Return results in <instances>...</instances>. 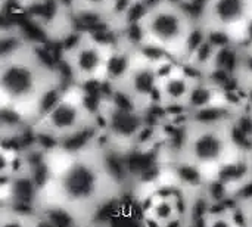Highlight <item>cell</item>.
Masks as SVG:
<instances>
[{
  "label": "cell",
  "mask_w": 252,
  "mask_h": 227,
  "mask_svg": "<svg viewBox=\"0 0 252 227\" xmlns=\"http://www.w3.org/2000/svg\"><path fill=\"white\" fill-rule=\"evenodd\" d=\"M196 80L189 77L179 64V68L162 75L159 84V95H158V105L164 109L165 114L186 111L185 105L190 89ZM189 114V112H188Z\"/></svg>",
  "instance_id": "cell-10"
},
{
  "label": "cell",
  "mask_w": 252,
  "mask_h": 227,
  "mask_svg": "<svg viewBox=\"0 0 252 227\" xmlns=\"http://www.w3.org/2000/svg\"><path fill=\"white\" fill-rule=\"evenodd\" d=\"M56 84L53 72L24 44L0 56V99L13 109L34 105Z\"/></svg>",
  "instance_id": "cell-1"
},
{
  "label": "cell",
  "mask_w": 252,
  "mask_h": 227,
  "mask_svg": "<svg viewBox=\"0 0 252 227\" xmlns=\"http://www.w3.org/2000/svg\"><path fill=\"white\" fill-rule=\"evenodd\" d=\"M229 124L211 126L188 121L180 151L173 161L190 164L199 168L202 174L205 170H213L217 174L223 164H226L235 155L241 154L232 143Z\"/></svg>",
  "instance_id": "cell-2"
},
{
  "label": "cell",
  "mask_w": 252,
  "mask_h": 227,
  "mask_svg": "<svg viewBox=\"0 0 252 227\" xmlns=\"http://www.w3.org/2000/svg\"><path fill=\"white\" fill-rule=\"evenodd\" d=\"M24 6L30 18L46 32L63 31L72 13L65 0H24Z\"/></svg>",
  "instance_id": "cell-11"
},
{
  "label": "cell",
  "mask_w": 252,
  "mask_h": 227,
  "mask_svg": "<svg viewBox=\"0 0 252 227\" xmlns=\"http://www.w3.org/2000/svg\"><path fill=\"white\" fill-rule=\"evenodd\" d=\"M239 77L245 83H251L252 81V47H245V50H244Z\"/></svg>",
  "instance_id": "cell-18"
},
{
  "label": "cell",
  "mask_w": 252,
  "mask_h": 227,
  "mask_svg": "<svg viewBox=\"0 0 252 227\" xmlns=\"http://www.w3.org/2000/svg\"><path fill=\"white\" fill-rule=\"evenodd\" d=\"M161 74L157 64H151L137 56L136 64L124 78V81L112 89L123 90L137 106L148 109L158 105Z\"/></svg>",
  "instance_id": "cell-7"
},
{
  "label": "cell",
  "mask_w": 252,
  "mask_h": 227,
  "mask_svg": "<svg viewBox=\"0 0 252 227\" xmlns=\"http://www.w3.org/2000/svg\"><path fill=\"white\" fill-rule=\"evenodd\" d=\"M185 211V192L179 189L158 192L151 196L145 211V220L151 227H182Z\"/></svg>",
  "instance_id": "cell-8"
},
{
  "label": "cell",
  "mask_w": 252,
  "mask_h": 227,
  "mask_svg": "<svg viewBox=\"0 0 252 227\" xmlns=\"http://www.w3.org/2000/svg\"><path fill=\"white\" fill-rule=\"evenodd\" d=\"M90 126H93V118L87 106L65 93H62L35 120L37 134L55 140L58 146L63 139Z\"/></svg>",
  "instance_id": "cell-5"
},
{
  "label": "cell",
  "mask_w": 252,
  "mask_h": 227,
  "mask_svg": "<svg viewBox=\"0 0 252 227\" xmlns=\"http://www.w3.org/2000/svg\"><path fill=\"white\" fill-rule=\"evenodd\" d=\"M252 15V0H210L205 22L233 31L236 35Z\"/></svg>",
  "instance_id": "cell-9"
},
{
  "label": "cell",
  "mask_w": 252,
  "mask_h": 227,
  "mask_svg": "<svg viewBox=\"0 0 252 227\" xmlns=\"http://www.w3.org/2000/svg\"><path fill=\"white\" fill-rule=\"evenodd\" d=\"M244 50H245V47L241 44L239 40H236V41H233L224 47L217 49L210 68H217V69L224 71L227 74L239 75L242 58H244Z\"/></svg>",
  "instance_id": "cell-13"
},
{
  "label": "cell",
  "mask_w": 252,
  "mask_h": 227,
  "mask_svg": "<svg viewBox=\"0 0 252 227\" xmlns=\"http://www.w3.org/2000/svg\"><path fill=\"white\" fill-rule=\"evenodd\" d=\"M201 227H241V223L235 207H224L221 202L219 210H216V205H213Z\"/></svg>",
  "instance_id": "cell-15"
},
{
  "label": "cell",
  "mask_w": 252,
  "mask_h": 227,
  "mask_svg": "<svg viewBox=\"0 0 252 227\" xmlns=\"http://www.w3.org/2000/svg\"><path fill=\"white\" fill-rule=\"evenodd\" d=\"M143 43L157 46L179 59L183 41L192 25L180 4L161 0L146 6V10L137 22Z\"/></svg>",
  "instance_id": "cell-4"
},
{
  "label": "cell",
  "mask_w": 252,
  "mask_h": 227,
  "mask_svg": "<svg viewBox=\"0 0 252 227\" xmlns=\"http://www.w3.org/2000/svg\"><path fill=\"white\" fill-rule=\"evenodd\" d=\"M34 223L35 220L32 222L30 216L16 213L13 210L3 211L0 216V227H34Z\"/></svg>",
  "instance_id": "cell-16"
},
{
  "label": "cell",
  "mask_w": 252,
  "mask_h": 227,
  "mask_svg": "<svg viewBox=\"0 0 252 227\" xmlns=\"http://www.w3.org/2000/svg\"><path fill=\"white\" fill-rule=\"evenodd\" d=\"M7 1H9V0H0V10H1L3 7H4V4H6Z\"/></svg>",
  "instance_id": "cell-20"
},
{
  "label": "cell",
  "mask_w": 252,
  "mask_h": 227,
  "mask_svg": "<svg viewBox=\"0 0 252 227\" xmlns=\"http://www.w3.org/2000/svg\"><path fill=\"white\" fill-rule=\"evenodd\" d=\"M106 180L99 157H90L87 152L74 155L58 180L63 205L71 210L96 205L102 199Z\"/></svg>",
  "instance_id": "cell-3"
},
{
  "label": "cell",
  "mask_w": 252,
  "mask_h": 227,
  "mask_svg": "<svg viewBox=\"0 0 252 227\" xmlns=\"http://www.w3.org/2000/svg\"><path fill=\"white\" fill-rule=\"evenodd\" d=\"M114 1L115 0H68V4L72 13L100 16L109 21Z\"/></svg>",
  "instance_id": "cell-14"
},
{
  "label": "cell",
  "mask_w": 252,
  "mask_h": 227,
  "mask_svg": "<svg viewBox=\"0 0 252 227\" xmlns=\"http://www.w3.org/2000/svg\"><path fill=\"white\" fill-rule=\"evenodd\" d=\"M232 205L236 210L241 227H252V195L235 201Z\"/></svg>",
  "instance_id": "cell-17"
},
{
  "label": "cell",
  "mask_w": 252,
  "mask_h": 227,
  "mask_svg": "<svg viewBox=\"0 0 252 227\" xmlns=\"http://www.w3.org/2000/svg\"><path fill=\"white\" fill-rule=\"evenodd\" d=\"M4 131V124H3V120H1V114H0V136L3 134Z\"/></svg>",
  "instance_id": "cell-19"
},
{
  "label": "cell",
  "mask_w": 252,
  "mask_h": 227,
  "mask_svg": "<svg viewBox=\"0 0 252 227\" xmlns=\"http://www.w3.org/2000/svg\"><path fill=\"white\" fill-rule=\"evenodd\" d=\"M111 46L103 44L90 32H81L65 50L63 59L72 81L87 84L103 80Z\"/></svg>",
  "instance_id": "cell-6"
},
{
  "label": "cell",
  "mask_w": 252,
  "mask_h": 227,
  "mask_svg": "<svg viewBox=\"0 0 252 227\" xmlns=\"http://www.w3.org/2000/svg\"><path fill=\"white\" fill-rule=\"evenodd\" d=\"M220 100H223L220 92L216 87H213L205 78H201L193 83L185 108L189 114H193V112L205 109Z\"/></svg>",
  "instance_id": "cell-12"
}]
</instances>
